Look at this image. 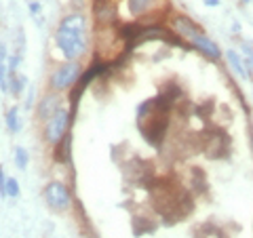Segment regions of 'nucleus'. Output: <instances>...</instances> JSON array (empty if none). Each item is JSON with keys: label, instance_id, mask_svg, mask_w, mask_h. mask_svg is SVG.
<instances>
[{"label": "nucleus", "instance_id": "1", "mask_svg": "<svg viewBox=\"0 0 253 238\" xmlns=\"http://www.w3.org/2000/svg\"><path fill=\"white\" fill-rule=\"evenodd\" d=\"M152 204L167 219V224L179 221L192 211V198L179 188V184H156L152 190Z\"/></svg>", "mask_w": 253, "mask_h": 238}, {"label": "nucleus", "instance_id": "2", "mask_svg": "<svg viewBox=\"0 0 253 238\" xmlns=\"http://www.w3.org/2000/svg\"><path fill=\"white\" fill-rule=\"evenodd\" d=\"M137 118H139V131L146 137L150 146L158 148L165 139L169 126V112H163L156 106V99H148L137 108Z\"/></svg>", "mask_w": 253, "mask_h": 238}, {"label": "nucleus", "instance_id": "3", "mask_svg": "<svg viewBox=\"0 0 253 238\" xmlns=\"http://www.w3.org/2000/svg\"><path fill=\"white\" fill-rule=\"evenodd\" d=\"M55 40H57V46L68 59H76L78 55L84 53V46H86L83 30H70V28H61L59 26Z\"/></svg>", "mask_w": 253, "mask_h": 238}, {"label": "nucleus", "instance_id": "4", "mask_svg": "<svg viewBox=\"0 0 253 238\" xmlns=\"http://www.w3.org/2000/svg\"><path fill=\"white\" fill-rule=\"evenodd\" d=\"M201 148L207 152L209 158H224L228 156V135L224 131H209L201 137Z\"/></svg>", "mask_w": 253, "mask_h": 238}, {"label": "nucleus", "instance_id": "5", "mask_svg": "<svg viewBox=\"0 0 253 238\" xmlns=\"http://www.w3.org/2000/svg\"><path fill=\"white\" fill-rule=\"evenodd\" d=\"M70 122H72V118H70V112H66V110H57V112L53 114V118L49 122H46V141H51V144H59V141L66 137L68 133V126Z\"/></svg>", "mask_w": 253, "mask_h": 238}, {"label": "nucleus", "instance_id": "6", "mask_svg": "<svg viewBox=\"0 0 253 238\" xmlns=\"http://www.w3.org/2000/svg\"><path fill=\"white\" fill-rule=\"evenodd\" d=\"M81 76V66L78 63H66V66H59L51 76V86L55 91L68 89L70 84L76 82V78Z\"/></svg>", "mask_w": 253, "mask_h": 238}, {"label": "nucleus", "instance_id": "7", "mask_svg": "<svg viewBox=\"0 0 253 238\" xmlns=\"http://www.w3.org/2000/svg\"><path fill=\"white\" fill-rule=\"evenodd\" d=\"M46 200H49V204L53 209H66L70 204V192L68 188L59 184V181H53V184L46 186Z\"/></svg>", "mask_w": 253, "mask_h": 238}, {"label": "nucleus", "instance_id": "8", "mask_svg": "<svg viewBox=\"0 0 253 238\" xmlns=\"http://www.w3.org/2000/svg\"><path fill=\"white\" fill-rule=\"evenodd\" d=\"M173 28H175V32L179 36H186L190 40H194L196 36L203 34V30L196 26L192 19H188L186 15H175V17H173Z\"/></svg>", "mask_w": 253, "mask_h": 238}, {"label": "nucleus", "instance_id": "9", "mask_svg": "<svg viewBox=\"0 0 253 238\" xmlns=\"http://www.w3.org/2000/svg\"><path fill=\"white\" fill-rule=\"evenodd\" d=\"M192 44L199 49L201 53H205L209 59H213V61H217L219 57H221V51H219V46L215 44V42H211L207 36L205 34H201V36H196L194 40H192Z\"/></svg>", "mask_w": 253, "mask_h": 238}, {"label": "nucleus", "instance_id": "10", "mask_svg": "<svg viewBox=\"0 0 253 238\" xmlns=\"http://www.w3.org/2000/svg\"><path fill=\"white\" fill-rule=\"evenodd\" d=\"M57 110H59V97L57 95H46L41 101V106H38V116H41L42 120H51Z\"/></svg>", "mask_w": 253, "mask_h": 238}, {"label": "nucleus", "instance_id": "11", "mask_svg": "<svg viewBox=\"0 0 253 238\" xmlns=\"http://www.w3.org/2000/svg\"><path fill=\"white\" fill-rule=\"evenodd\" d=\"M70 133H66V137H63L59 144H57V150H55V160L57 162H68L70 160Z\"/></svg>", "mask_w": 253, "mask_h": 238}, {"label": "nucleus", "instance_id": "12", "mask_svg": "<svg viewBox=\"0 0 253 238\" xmlns=\"http://www.w3.org/2000/svg\"><path fill=\"white\" fill-rule=\"evenodd\" d=\"M228 61H230V66H232V70H234V74L245 76V78H251L249 68H245V66H243L241 57H239V55H236L234 51H228Z\"/></svg>", "mask_w": 253, "mask_h": 238}, {"label": "nucleus", "instance_id": "13", "mask_svg": "<svg viewBox=\"0 0 253 238\" xmlns=\"http://www.w3.org/2000/svg\"><path fill=\"white\" fill-rule=\"evenodd\" d=\"M154 0H129V11L133 15H141V13H146L150 6H152Z\"/></svg>", "mask_w": 253, "mask_h": 238}, {"label": "nucleus", "instance_id": "14", "mask_svg": "<svg viewBox=\"0 0 253 238\" xmlns=\"http://www.w3.org/2000/svg\"><path fill=\"white\" fill-rule=\"evenodd\" d=\"M23 86H26V76H15L9 72V91L13 95H19Z\"/></svg>", "mask_w": 253, "mask_h": 238}, {"label": "nucleus", "instance_id": "15", "mask_svg": "<svg viewBox=\"0 0 253 238\" xmlns=\"http://www.w3.org/2000/svg\"><path fill=\"white\" fill-rule=\"evenodd\" d=\"M17 116H19V110L17 108H11L9 112H6V126H9V131H13V133H17L21 129Z\"/></svg>", "mask_w": 253, "mask_h": 238}, {"label": "nucleus", "instance_id": "16", "mask_svg": "<svg viewBox=\"0 0 253 238\" xmlns=\"http://www.w3.org/2000/svg\"><path fill=\"white\" fill-rule=\"evenodd\" d=\"M192 179H194V186H196V190H199V192H205V190H207V181H205V173L199 169V166H196V169L192 171Z\"/></svg>", "mask_w": 253, "mask_h": 238}, {"label": "nucleus", "instance_id": "17", "mask_svg": "<svg viewBox=\"0 0 253 238\" xmlns=\"http://www.w3.org/2000/svg\"><path fill=\"white\" fill-rule=\"evenodd\" d=\"M15 162H17V166L21 171H26V166H28V152L23 148L15 150Z\"/></svg>", "mask_w": 253, "mask_h": 238}, {"label": "nucleus", "instance_id": "18", "mask_svg": "<svg viewBox=\"0 0 253 238\" xmlns=\"http://www.w3.org/2000/svg\"><path fill=\"white\" fill-rule=\"evenodd\" d=\"M6 196H11V198H17V196H19L17 179H13V177L6 179Z\"/></svg>", "mask_w": 253, "mask_h": 238}, {"label": "nucleus", "instance_id": "19", "mask_svg": "<svg viewBox=\"0 0 253 238\" xmlns=\"http://www.w3.org/2000/svg\"><path fill=\"white\" fill-rule=\"evenodd\" d=\"M6 70H9V68H6V66H2V63H0V89H2L4 93L9 91V86H6V84H9V80H6V78H4Z\"/></svg>", "mask_w": 253, "mask_h": 238}, {"label": "nucleus", "instance_id": "20", "mask_svg": "<svg viewBox=\"0 0 253 238\" xmlns=\"http://www.w3.org/2000/svg\"><path fill=\"white\" fill-rule=\"evenodd\" d=\"M30 11H32V13H38V11H41V4H38V2H32V4H30Z\"/></svg>", "mask_w": 253, "mask_h": 238}, {"label": "nucleus", "instance_id": "21", "mask_svg": "<svg viewBox=\"0 0 253 238\" xmlns=\"http://www.w3.org/2000/svg\"><path fill=\"white\" fill-rule=\"evenodd\" d=\"M4 57H6V49H4V44L0 42V61H2Z\"/></svg>", "mask_w": 253, "mask_h": 238}, {"label": "nucleus", "instance_id": "22", "mask_svg": "<svg viewBox=\"0 0 253 238\" xmlns=\"http://www.w3.org/2000/svg\"><path fill=\"white\" fill-rule=\"evenodd\" d=\"M205 4H207V6H217L219 0H205Z\"/></svg>", "mask_w": 253, "mask_h": 238}, {"label": "nucleus", "instance_id": "23", "mask_svg": "<svg viewBox=\"0 0 253 238\" xmlns=\"http://www.w3.org/2000/svg\"><path fill=\"white\" fill-rule=\"evenodd\" d=\"M245 49H247V53H249V57H251V61H253V46H251V44H247V46H245Z\"/></svg>", "mask_w": 253, "mask_h": 238}, {"label": "nucleus", "instance_id": "24", "mask_svg": "<svg viewBox=\"0 0 253 238\" xmlns=\"http://www.w3.org/2000/svg\"><path fill=\"white\" fill-rule=\"evenodd\" d=\"M241 2H249V0H241Z\"/></svg>", "mask_w": 253, "mask_h": 238}]
</instances>
